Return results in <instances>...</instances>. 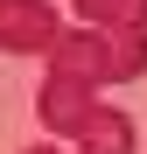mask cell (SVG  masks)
I'll return each instance as SVG.
<instances>
[{
    "instance_id": "1",
    "label": "cell",
    "mask_w": 147,
    "mask_h": 154,
    "mask_svg": "<svg viewBox=\"0 0 147 154\" xmlns=\"http://www.w3.org/2000/svg\"><path fill=\"white\" fill-rule=\"evenodd\" d=\"M35 112L56 140H77V154H133V119L98 105L84 84H70V77H49L35 91Z\"/></svg>"
},
{
    "instance_id": "2",
    "label": "cell",
    "mask_w": 147,
    "mask_h": 154,
    "mask_svg": "<svg viewBox=\"0 0 147 154\" xmlns=\"http://www.w3.org/2000/svg\"><path fill=\"white\" fill-rule=\"evenodd\" d=\"M147 70V35H112V28H63V42L49 49V77H70V84H126Z\"/></svg>"
},
{
    "instance_id": "4",
    "label": "cell",
    "mask_w": 147,
    "mask_h": 154,
    "mask_svg": "<svg viewBox=\"0 0 147 154\" xmlns=\"http://www.w3.org/2000/svg\"><path fill=\"white\" fill-rule=\"evenodd\" d=\"M77 14L112 35H147V0H77Z\"/></svg>"
},
{
    "instance_id": "3",
    "label": "cell",
    "mask_w": 147,
    "mask_h": 154,
    "mask_svg": "<svg viewBox=\"0 0 147 154\" xmlns=\"http://www.w3.org/2000/svg\"><path fill=\"white\" fill-rule=\"evenodd\" d=\"M63 42V21L49 0H0V49L7 56H49Z\"/></svg>"
},
{
    "instance_id": "5",
    "label": "cell",
    "mask_w": 147,
    "mask_h": 154,
    "mask_svg": "<svg viewBox=\"0 0 147 154\" xmlns=\"http://www.w3.org/2000/svg\"><path fill=\"white\" fill-rule=\"evenodd\" d=\"M28 154H56V147H28Z\"/></svg>"
}]
</instances>
